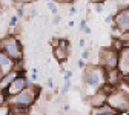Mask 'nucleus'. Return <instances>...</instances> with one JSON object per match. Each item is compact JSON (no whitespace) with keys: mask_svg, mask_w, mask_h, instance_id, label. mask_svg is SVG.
Wrapping results in <instances>:
<instances>
[{"mask_svg":"<svg viewBox=\"0 0 129 115\" xmlns=\"http://www.w3.org/2000/svg\"><path fill=\"white\" fill-rule=\"evenodd\" d=\"M0 49L8 55L11 57L14 61L17 60H23V49H22V45L20 42L15 39L14 35H8L5 39L0 40Z\"/></svg>","mask_w":129,"mask_h":115,"instance_id":"20e7f679","label":"nucleus"},{"mask_svg":"<svg viewBox=\"0 0 129 115\" xmlns=\"http://www.w3.org/2000/svg\"><path fill=\"white\" fill-rule=\"evenodd\" d=\"M23 2H32V0H23Z\"/></svg>","mask_w":129,"mask_h":115,"instance_id":"b1692460","label":"nucleus"},{"mask_svg":"<svg viewBox=\"0 0 129 115\" xmlns=\"http://www.w3.org/2000/svg\"><path fill=\"white\" fill-rule=\"evenodd\" d=\"M120 39L123 40V45H124L126 48H129V32H124V34H123Z\"/></svg>","mask_w":129,"mask_h":115,"instance_id":"9b49d317","label":"nucleus"},{"mask_svg":"<svg viewBox=\"0 0 129 115\" xmlns=\"http://www.w3.org/2000/svg\"><path fill=\"white\" fill-rule=\"evenodd\" d=\"M19 23V17H17V15H14V17H11V20H9V26L11 28H14L15 25H17Z\"/></svg>","mask_w":129,"mask_h":115,"instance_id":"2eb2a0df","label":"nucleus"},{"mask_svg":"<svg viewBox=\"0 0 129 115\" xmlns=\"http://www.w3.org/2000/svg\"><path fill=\"white\" fill-rule=\"evenodd\" d=\"M57 2H60V3H72L74 0H57Z\"/></svg>","mask_w":129,"mask_h":115,"instance_id":"aec40b11","label":"nucleus"},{"mask_svg":"<svg viewBox=\"0 0 129 115\" xmlns=\"http://www.w3.org/2000/svg\"><path fill=\"white\" fill-rule=\"evenodd\" d=\"M99 64L106 69H117V64H118V51H115L114 48H103L100 54H99Z\"/></svg>","mask_w":129,"mask_h":115,"instance_id":"39448f33","label":"nucleus"},{"mask_svg":"<svg viewBox=\"0 0 129 115\" xmlns=\"http://www.w3.org/2000/svg\"><path fill=\"white\" fill-rule=\"evenodd\" d=\"M3 77H5V74H3V71H2V69H0V81H2V78H3Z\"/></svg>","mask_w":129,"mask_h":115,"instance_id":"5701e85b","label":"nucleus"},{"mask_svg":"<svg viewBox=\"0 0 129 115\" xmlns=\"http://www.w3.org/2000/svg\"><path fill=\"white\" fill-rule=\"evenodd\" d=\"M69 54H71V46H69L68 39H60V45L54 48V57L58 61H66Z\"/></svg>","mask_w":129,"mask_h":115,"instance_id":"1a4fd4ad","label":"nucleus"},{"mask_svg":"<svg viewBox=\"0 0 129 115\" xmlns=\"http://www.w3.org/2000/svg\"><path fill=\"white\" fill-rule=\"evenodd\" d=\"M69 86H71L69 80H64V85H63V88H61V94H66V92L69 91Z\"/></svg>","mask_w":129,"mask_h":115,"instance_id":"ddd939ff","label":"nucleus"},{"mask_svg":"<svg viewBox=\"0 0 129 115\" xmlns=\"http://www.w3.org/2000/svg\"><path fill=\"white\" fill-rule=\"evenodd\" d=\"M114 29H117L120 34L129 32V5L123 6L115 15H114V23H112Z\"/></svg>","mask_w":129,"mask_h":115,"instance_id":"423d86ee","label":"nucleus"},{"mask_svg":"<svg viewBox=\"0 0 129 115\" xmlns=\"http://www.w3.org/2000/svg\"><path fill=\"white\" fill-rule=\"evenodd\" d=\"M85 85L88 88H94L95 91L106 85V69H103L100 64H91L85 68Z\"/></svg>","mask_w":129,"mask_h":115,"instance_id":"7ed1b4c3","label":"nucleus"},{"mask_svg":"<svg viewBox=\"0 0 129 115\" xmlns=\"http://www.w3.org/2000/svg\"><path fill=\"white\" fill-rule=\"evenodd\" d=\"M28 86H31V83H29V80H28V77H23V75H17L11 83H9V86L5 89V94H8V95H17L19 92H22L23 89H26Z\"/></svg>","mask_w":129,"mask_h":115,"instance_id":"0eeeda50","label":"nucleus"},{"mask_svg":"<svg viewBox=\"0 0 129 115\" xmlns=\"http://www.w3.org/2000/svg\"><path fill=\"white\" fill-rule=\"evenodd\" d=\"M72 77V72L71 71H66V72H64V80H69Z\"/></svg>","mask_w":129,"mask_h":115,"instance_id":"f3484780","label":"nucleus"},{"mask_svg":"<svg viewBox=\"0 0 129 115\" xmlns=\"http://www.w3.org/2000/svg\"><path fill=\"white\" fill-rule=\"evenodd\" d=\"M5 103H6V94H5V91L0 89V106H3Z\"/></svg>","mask_w":129,"mask_h":115,"instance_id":"f8f14e48","label":"nucleus"},{"mask_svg":"<svg viewBox=\"0 0 129 115\" xmlns=\"http://www.w3.org/2000/svg\"><path fill=\"white\" fill-rule=\"evenodd\" d=\"M111 115H118V113H111Z\"/></svg>","mask_w":129,"mask_h":115,"instance_id":"393cba45","label":"nucleus"},{"mask_svg":"<svg viewBox=\"0 0 129 115\" xmlns=\"http://www.w3.org/2000/svg\"><path fill=\"white\" fill-rule=\"evenodd\" d=\"M117 69L121 74V77H127L129 75V48H123L118 51V64Z\"/></svg>","mask_w":129,"mask_h":115,"instance_id":"6e6552de","label":"nucleus"},{"mask_svg":"<svg viewBox=\"0 0 129 115\" xmlns=\"http://www.w3.org/2000/svg\"><path fill=\"white\" fill-rule=\"evenodd\" d=\"M91 2H92V3H103L105 0H91Z\"/></svg>","mask_w":129,"mask_h":115,"instance_id":"4be33fe9","label":"nucleus"},{"mask_svg":"<svg viewBox=\"0 0 129 115\" xmlns=\"http://www.w3.org/2000/svg\"><path fill=\"white\" fill-rule=\"evenodd\" d=\"M37 95H39V88L36 85H31L26 89H23L22 92H19L17 95H12L9 100H6V103L12 107H26V109H29L36 103Z\"/></svg>","mask_w":129,"mask_h":115,"instance_id":"f257e3e1","label":"nucleus"},{"mask_svg":"<svg viewBox=\"0 0 129 115\" xmlns=\"http://www.w3.org/2000/svg\"><path fill=\"white\" fill-rule=\"evenodd\" d=\"M106 103L114 109L118 115L129 113V92H126L121 88H114L108 94Z\"/></svg>","mask_w":129,"mask_h":115,"instance_id":"f03ea898","label":"nucleus"},{"mask_svg":"<svg viewBox=\"0 0 129 115\" xmlns=\"http://www.w3.org/2000/svg\"><path fill=\"white\" fill-rule=\"evenodd\" d=\"M48 8L51 9V12H52V14H57V5H55V3H52V2H48Z\"/></svg>","mask_w":129,"mask_h":115,"instance_id":"4468645a","label":"nucleus"},{"mask_svg":"<svg viewBox=\"0 0 129 115\" xmlns=\"http://www.w3.org/2000/svg\"><path fill=\"white\" fill-rule=\"evenodd\" d=\"M111 113H117V112L106 103V104H103L100 107H92V110H91L89 115H111Z\"/></svg>","mask_w":129,"mask_h":115,"instance_id":"9d476101","label":"nucleus"},{"mask_svg":"<svg viewBox=\"0 0 129 115\" xmlns=\"http://www.w3.org/2000/svg\"><path fill=\"white\" fill-rule=\"evenodd\" d=\"M97 12H103V3H94Z\"/></svg>","mask_w":129,"mask_h":115,"instance_id":"dca6fc26","label":"nucleus"},{"mask_svg":"<svg viewBox=\"0 0 129 115\" xmlns=\"http://www.w3.org/2000/svg\"><path fill=\"white\" fill-rule=\"evenodd\" d=\"M88 57H89V51H88V49H86V51L83 52V60H85V58H88Z\"/></svg>","mask_w":129,"mask_h":115,"instance_id":"412c9836","label":"nucleus"},{"mask_svg":"<svg viewBox=\"0 0 129 115\" xmlns=\"http://www.w3.org/2000/svg\"><path fill=\"white\" fill-rule=\"evenodd\" d=\"M78 66H80V68H86V63H85V60H83V58L78 61Z\"/></svg>","mask_w":129,"mask_h":115,"instance_id":"a211bd4d","label":"nucleus"},{"mask_svg":"<svg viewBox=\"0 0 129 115\" xmlns=\"http://www.w3.org/2000/svg\"><path fill=\"white\" fill-rule=\"evenodd\" d=\"M54 25H58L60 23V17H58V15H55V17H54V22H52Z\"/></svg>","mask_w":129,"mask_h":115,"instance_id":"6ab92c4d","label":"nucleus"}]
</instances>
